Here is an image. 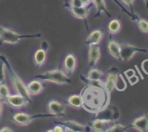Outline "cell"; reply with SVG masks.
<instances>
[{
	"label": "cell",
	"mask_w": 148,
	"mask_h": 132,
	"mask_svg": "<svg viewBox=\"0 0 148 132\" xmlns=\"http://www.w3.org/2000/svg\"><path fill=\"white\" fill-rule=\"evenodd\" d=\"M85 86L80 92L82 108L90 113H98L110 103L111 93L106 89L103 82L85 81Z\"/></svg>",
	"instance_id": "1"
},
{
	"label": "cell",
	"mask_w": 148,
	"mask_h": 132,
	"mask_svg": "<svg viewBox=\"0 0 148 132\" xmlns=\"http://www.w3.org/2000/svg\"><path fill=\"white\" fill-rule=\"evenodd\" d=\"M0 57L2 58V59L4 61V62H5L6 68L8 70L9 74H10V81H11L12 87V88L14 89V92L22 95L23 97H25L29 102H31L32 97H30V94H29L28 93V91H27V85L25 84L24 81L21 79V78L19 76L18 74H17V73L14 70V69L12 68L11 65H10V62H9L8 59H7L5 56L1 55V54H0Z\"/></svg>",
	"instance_id": "2"
},
{
	"label": "cell",
	"mask_w": 148,
	"mask_h": 132,
	"mask_svg": "<svg viewBox=\"0 0 148 132\" xmlns=\"http://www.w3.org/2000/svg\"><path fill=\"white\" fill-rule=\"evenodd\" d=\"M36 78L45 83L56 84V85H66L71 84L72 81L63 70V69L48 70L42 73L36 75Z\"/></svg>",
	"instance_id": "3"
},
{
	"label": "cell",
	"mask_w": 148,
	"mask_h": 132,
	"mask_svg": "<svg viewBox=\"0 0 148 132\" xmlns=\"http://www.w3.org/2000/svg\"><path fill=\"white\" fill-rule=\"evenodd\" d=\"M103 84L111 94L114 89L124 91L127 88V83L120 73L119 69L114 67H111L109 69L108 75L103 81Z\"/></svg>",
	"instance_id": "4"
},
{
	"label": "cell",
	"mask_w": 148,
	"mask_h": 132,
	"mask_svg": "<svg viewBox=\"0 0 148 132\" xmlns=\"http://www.w3.org/2000/svg\"><path fill=\"white\" fill-rule=\"evenodd\" d=\"M40 35H22L12 29L0 26V44L15 45L24 38L40 37Z\"/></svg>",
	"instance_id": "5"
},
{
	"label": "cell",
	"mask_w": 148,
	"mask_h": 132,
	"mask_svg": "<svg viewBox=\"0 0 148 132\" xmlns=\"http://www.w3.org/2000/svg\"><path fill=\"white\" fill-rule=\"evenodd\" d=\"M95 118L103 119L108 121L115 123L116 121L119 120L121 117L120 110L116 105L108 104L105 108L95 113Z\"/></svg>",
	"instance_id": "6"
},
{
	"label": "cell",
	"mask_w": 148,
	"mask_h": 132,
	"mask_svg": "<svg viewBox=\"0 0 148 132\" xmlns=\"http://www.w3.org/2000/svg\"><path fill=\"white\" fill-rule=\"evenodd\" d=\"M50 115H33L24 112H18L12 115V121L17 126L20 127H27L33 123V120L36 117H49Z\"/></svg>",
	"instance_id": "7"
},
{
	"label": "cell",
	"mask_w": 148,
	"mask_h": 132,
	"mask_svg": "<svg viewBox=\"0 0 148 132\" xmlns=\"http://www.w3.org/2000/svg\"><path fill=\"white\" fill-rule=\"evenodd\" d=\"M138 52L146 53L147 50L143 48H140L132 44L121 43V61H130L134 58L136 54Z\"/></svg>",
	"instance_id": "8"
},
{
	"label": "cell",
	"mask_w": 148,
	"mask_h": 132,
	"mask_svg": "<svg viewBox=\"0 0 148 132\" xmlns=\"http://www.w3.org/2000/svg\"><path fill=\"white\" fill-rule=\"evenodd\" d=\"M47 111L51 116L61 118L66 115V104L56 100H51L48 102Z\"/></svg>",
	"instance_id": "9"
},
{
	"label": "cell",
	"mask_w": 148,
	"mask_h": 132,
	"mask_svg": "<svg viewBox=\"0 0 148 132\" xmlns=\"http://www.w3.org/2000/svg\"><path fill=\"white\" fill-rule=\"evenodd\" d=\"M78 65V59L73 53H68L63 60V70L69 77H71L76 71Z\"/></svg>",
	"instance_id": "10"
},
{
	"label": "cell",
	"mask_w": 148,
	"mask_h": 132,
	"mask_svg": "<svg viewBox=\"0 0 148 132\" xmlns=\"http://www.w3.org/2000/svg\"><path fill=\"white\" fill-rule=\"evenodd\" d=\"M29 102L25 97L20 94L15 93L14 94H10L7 99V105L10 106L14 110H21L26 107L29 104Z\"/></svg>",
	"instance_id": "11"
},
{
	"label": "cell",
	"mask_w": 148,
	"mask_h": 132,
	"mask_svg": "<svg viewBox=\"0 0 148 132\" xmlns=\"http://www.w3.org/2000/svg\"><path fill=\"white\" fill-rule=\"evenodd\" d=\"M101 58L99 45H89L88 49V62L90 68H95Z\"/></svg>",
	"instance_id": "12"
},
{
	"label": "cell",
	"mask_w": 148,
	"mask_h": 132,
	"mask_svg": "<svg viewBox=\"0 0 148 132\" xmlns=\"http://www.w3.org/2000/svg\"><path fill=\"white\" fill-rule=\"evenodd\" d=\"M113 122L103 119L95 118L88 123V129L95 132H107L108 128L113 124Z\"/></svg>",
	"instance_id": "13"
},
{
	"label": "cell",
	"mask_w": 148,
	"mask_h": 132,
	"mask_svg": "<svg viewBox=\"0 0 148 132\" xmlns=\"http://www.w3.org/2000/svg\"><path fill=\"white\" fill-rule=\"evenodd\" d=\"M66 7L71 12L74 17L79 20H87L90 12V7H75L71 6L69 2L66 3Z\"/></svg>",
	"instance_id": "14"
},
{
	"label": "cell",
	"mask_w": 148,
	"mask_h": 132,
	"mask_svg": "<svg viewBox=\"0 0 148 132\" xmlns=\"http://www.w3.org/2000/svg\"><path fill=\"white\" fill-rule=\"evenodd\" d=\"M59 124L62 125L65 128V132H84L87 131V126L82 124L81 123L73 120H63L59 122Z\"/></svg>",
	"instance_id": "15"
},
{
	"label": "cell",
	"mask_w": 148,
	"mask_h": 132,
	"mask_svg": "<svg viewBox=\"0 0 148 132\" xmlns=\"http://www.w3.org/2000/svg\"><path fill=\"white\" fill-rule=\"evenodd\" d=\"M132 129L140 132L148 131V113H145L134 119L131 125Z\"/></svg>",
	"instance_id": "16"
},
{
	"label": "cell",
	"mask_w": 148,
	"mask_h": 132,
	"mask_svg": "<svg viewBox=\"0 0 148 132\" xmlns=\"http://www.w3.org/2000/svg\"><path fill=\"white\" fill-rule=\"evenodd\" d=\"M26 85H27V88L29 94L31 97L40 95L44 91V86L42 83V81H40V79L33 80V81L27 83Z\"/></svg>",
	"instance_id": "17"
},
{
	"label": "cell",
	"mask_w": 148,
	"mask_h": 132,
	"mask_svg": "<svg viewBox=\"0 0 148 132\" xmlns=\"http://www.w3.org/2000/svg\"><path fill=\"white\" fill-rule=\"evenodd\" d=\"M104 37V32L101 29H95L89 33L85 40L87 45H100Z\"/></svg>",
	"instance_id": "18"
},
{
	"label": "cell",
	"mask_w": 148,
	"mask_h": 132,
	"mask_svg": "<svg viewBox=\"0 0 148 132\" xmlns=\"http://www.w3.org/2000/svg\"><path fill=\"white\" fill-rule=\"evenodd\" d=\"M108 54L110 56L116 60L121 61V44L117 41L111 39L107 45Z\"/></svg>",
	"instance_id": "19"
},
{
	"label": "cell",
	"mask_w": 148,
	"mask_h": 132,
	"mask_svg": "<svg viewBox=\"0 0 148 132\" xmlns=\"http://www.w3.org/2000/svg\"><path fill=\"white\" fill-rule=\"evenodd\" d=\"M105 73L102 70L95 68H90L87 74V78H85V81L90 82H103L105 80Z\"/></svg>",
	"instance_id": "20"
},
{
	"label": "cell",
	"mask_w": 148,
	"mask_h": 132,
	"mask_svg": "<svg viewBox=\"0 0 148 132\" xmlns=\"http://www.w3.org/2000/svg\"><path fill=\"white\" fill-rule=\"evenodd\" d=\"M48 59V52L39 48L35 52L33 55V62L36 67L40 68L46 63Z\"/></svg>",
	"instance_id": "21"
},
{
	"label": "cell",
	"mask_w": 148,
	"mask_h": 132,
	"mask_svg": "<svg viewBox=\"0 0 148 132\" xmlns=\"http://www.w3.org/2000/svg\"><path fill=\"white\" fill-rule=\"evenodd\" d=\"M66 106L75 110L82 108V100L80 94H72L67 97L65 103Z\"/></svg>",
	"instance_id": "22"
},
{
	"label": "cell",
	"mask_w": 148,
	"mask_h": 132,
	"mask_svg": "<svg viewBox=\"0 0 148 132\" xmlns=\"http://www.w3.org/2000/svg\"><path fill=\"white\" fill-rule=\"evenodd\" d=\"M108 32L111 35H117L121 33L122 29V23L119 19H112L107 26Z\"/></svg>",
	"instance_id": "23"
},
{
	"label": "cell",
	"mask_w": 148,
	"mask_h": 132,
	"mask_svg": "<svg viewBox=\"0 0 148 132\" xmlns=\"http://www.w3.org/2000/svg\"><path fill=\"white\" fill-rule=\"evenodd\" d=\"M92 4H93L95 7V10H96V15H95V17H99L103 14L110 15L109 12L107 8L106 0H92Z\"/></svg>",
	"instance_id": "24"
},
{
	"label": "cell",
	"mask_w": 148,
	"mask_h": 132,
	"mask_svg": "<svg viewBox=\"0 0 148 132\" xmlns=\"http://www.w3.org/2000/svg\"><path fill=\"white\" fill-rule=\"evenodd\" d=\"M11 94L10 87L8 84L5 82L0 84V101L2 102L4 104H7V99Z\"/></svg>",
	"instance_id": "25"
},
{
	"label": "cell",
	"mask_w": 148,
	"mask_h": 132,
	"mask_svg": "<svg viewBox=\"0 0 148 132\" xmlns=\"http://www.w3.org/2000/svg\"><path fill=\"white\" fill-rule=\"evenodd\" d=\"M129 131L128 126H126L121 123H113L108 129L107 132H126Z\"/></svg>",
	"instance_id": "26"
},
{
	"label": "cell",
	"mask_w": 148,
	"mask_h": 132,
	"mask_svg": "<svg viewBox=\"0 0 148 132\" xmlns=\"http://www.w3.org/2000/svg\"><path fill=\"white\" fill-rule=\"evenodd\" d=\"M137 25L139 30L143 33H148V20L146 19L139 17L138 20L135 22Z\"/></svg>",
	"instance_id": "27"
},
{
	"label": "cell",
	"mask_w": 148,
	"mask_h": 132,
	"mask_svg": "<svg viewBox=\"0 0 148 132\" xmlns=\"http://www.w3.org/2000/svg\"><path fill=\"white\" fill-rule=\"evenodd\" d=\"M6 80V64L0 57V84L5 82Z\"/></svg>",
	"instance_id": "28"
},
{
	"label": "cell",
	"mask_w": 148,
	"mask_h": 132,
	"mask_svg": "<svg viewBox=\"0 0 148 132\" xmlns=\"http://www.w3.org/2000/svg\"><path fill=\"white\" fill-rule=\"evenodd\" d=\"M121 1L130 9L132 13H134V2H135V0H121Z\"/></svg>",
	"instance_id": "29"
},
{
	"label": "cell",
	"mask_w": 148,
	"mask_h": 132,
	"mask_svg": "<svg viewBox=\"0 0 148 132\" xmlns=\"http://www.w3.org/2000/svg\"><path fill=\"white\" fill-rule=\"evenodd\" d=\"M46 131H51V132H65V128L64 126L62 125L59 124L55 126L53 129H50V130H47Z\"/></svg>",
	"instance_id": "30"
},
{
	"label": "cell",
	"mask_w": 148,
	"mask_h": 132,
	"mask_svg": "<svg viewBox=\"0 0 148 132\" xmlns=\"http://www.w3.org/2000/svg\"><path fill=\"white\" fill-rule=\"evenodd\" d=\"M69 4L71 6L75 7H84L81 0H70L69 1Z\"/></svg>",
	"instance_id": "31"
},
{
	"label": "cell",
	"mask_w": 148,
	"mask_h": 132,
	"mask_svg": "<svg viewBox=\"0 0 148 132\" xmlns=\"http://www.w3.org/2000/svg\"><path fill=\"white\" fill-rule=\"evenodd\" d=\"M142 69L146 74L148 75V59H145L143 62V63H142Z\"/></svg>",
	"instance_id": "32"
},
{
	"label": "cell",
	"mask_w": 148,
	"mask_h": 132,
	"mask_svg": "<svg viewBox=\"0 0 148 132\" xmlns=\"http://www.w3.org/2000/svg\"><path fill=\"white\" fill-rule=\"evenodd\" d=\"M128 79H129V81H130V84H131V85H134V84H137L139 81V78H137L135 75H132V76L130 77V78H128Z\"/></svg>",
	"instance_id": "33"
},
{
	"label": "cell",
	"mask_w": 148,
	"mask_h": 132,
	"mask_svg": "<svg viewBox=\"0 0 148 132\" xmlns=\"http://www.w3.org/2000/svg\"><path fill=\"white\" fill-rule=\"evenodd\" d=\"M40 48L43 49H44V50L47 51V52H49V44L48 43L47 41H42L41 44H40Z\"/></svg>",
	"instance_id": "34"
},
{
	"label": "cell",
	"mask_w": 148,
	"mask_h": 132,
	"mask_svg": "<svg viewBox=\"0 0 148 132\" xmlns=\"http://www.w3.org/2000/svg\"><path fill=\"white\" fill-rule=\"evenodd\" d=\"M4 131H8V132H12L14 131L12 129L8 127V126H4V127H2L0 129V132H4Z\"/></svg>",
	"instance_id": "35"
},
{
	"label": "cell",
	"mask_w": 148,
	"mask_h": 132,
	"mask_svg": "<svg viewBox=\"0 0 148 132\" xmlns=\"http://www.w3.org/2000/svg\"><path fill=\"white\" fill-rule=\"evenodd\" d=\"M84 7H89L92 3V0H81Z\"/></svg>",
	"instance_id": "36"
},
{
	"label": "cell",
	"mask_w": 148,
	"mask_h": 132,
	"mask_svg": "<svg viewBox=\"0 0 148 132\" xmlns=\"http://www.w3.org/2000/svg\"><path fill=\"white\" fill-rule=\"evenodd\" d=\"M126 75H127V78H130V77H132V75H135V73H134V71L133 70H127V72L125 73Z\"/></svg>",
	"instance_id": "37"
},
{
	"label": "cell",
	"mask_w": 148,
	"mask_h": 132,
	"mask_svg": "<svg viewBox=\"0 0 148 132\" xmlns=\"http://www.w3.org/2000/svg\"><path fill=\"white\" fill-rule=\"evenodd\" d=\"M4 103L1 101H0V120H1L2 118V115L3 112H4Z\"/></svg>",
	"instance_id": "38"
},
{
	"label": "cell",
	"mask_w": 148,
	"mask_h": 132,
	"mask_svg": "<svg viewBox=\"0 0 148 132\" xmlns=\"http://www.w3.org/2000/svg\"><path fill=\"white\" fill-rule=\"evenodd\" d=\"M143 1H144L145 5V7H146V10H147V13H148V0H143Z\"/></svg>",
	"instance_id": "39"
}]
</instances>
